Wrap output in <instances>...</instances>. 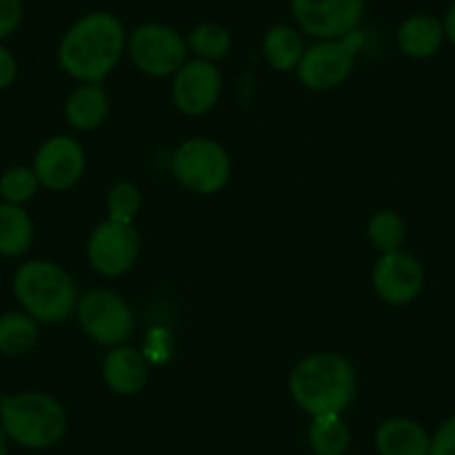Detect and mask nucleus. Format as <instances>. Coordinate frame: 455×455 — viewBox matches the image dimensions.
<instances>
[{
  "label": "nucleus",
  "instance_id": "obj_1",
  "mask_svg": "<svg viewBox=\"0 0 455 455\" xmlns=\"http://www.w3.org/2000/svg\"><path fill=\"white\" fill-rule=\"evenodd\" d=\"M125 28L108 12H92L65 32L59 45V65L81 83H103L125 52Z\"/></svg>",
  "mask_w": 455,
  "mask_h": 455
},
{
  "label": "nucleus",
  "instance_id": "obj_2",
  "mask_svg": "<svg viewBox=\"0 0 455 455\" xmlns=\"http://www.w3.org/2000/svg\"><path fill=\"white\" fill-rule=\"evenodd\" d=\"M288 388L297 406L313 418L341 413L355 397L357 375L347 357L337 353H315L292 366Z\"/></svg>",
  "mask_w": 455,
  "mask_h": 455
},
{
  "label": "nucleus",
  "instance_id": "obj_3",
  "mask_svg": "<svg viewBox=\"0 0 455 455\" xmlns=\"http://www.w3.org/2000/svg\"><path fill=\"white\" fill-rule=\"evenodd\" d=\"M0 424L23 449H50L68 433V413L56 397L41 391L0 395Z\"/></svg>",
  "mask_w": 455,
  "mask_h": 455
},
{
  "label": "nucleus",
  "instance_id": "obj_4",
  "mask_svg": "<svg viewBox=\"0 0 455 455\" xmlns=\"http://www.w3.org/2000/svg\"><path fill=\"white\" fill-rule=\"evenodd\" d=\"M14 295L38 323H60L76 313V283L54 261L32 259L20 266L14 275Z\"/></svg>",
  "mask_w": 455,
  "mask_h": 455
},
{
  "label": "nucleus",
  "instance_id": "obj_5",
  "mask_svg": "<svg viewBox=\"0 0 455 455\" xmlns=\"http://www.w3.org/2000/svg\"><path fill=\"white\" fill-rule=\"evenodd\" d=\"M172 174L183 188L196 195H214L223 190L233 174L230 156L217 141L195 137L174 150Z\"/></svg>",
  "mask_w": 455,
  "mask_h": 455
},
{
  "label": "nucleus",
  "instance_id": "obj_6",
  "mask_svg": "<svg viewBox=\"0 0 455 455\" xmlns=\"http://www.w3.org/2000/svg\"><path fill=\"white\" fill-rule=\"evenodd\" d=\"M76 317L85 335L103 347H121L134 331V313L114 291L94 288L78 297Z\"/></svg>",
  "mask_w": 455,
  "mask_h": 455
},
{
  "label": "nucleus",
  "instance_id": "obj_7",
  "mask_svg": "<svg viewBox=\"0 0 455 455\" xmlns=\"http://www.w3.org/2000/svg\"><path fill=\"white\" fill-rule=\"evenodd\" d=\"M128 52L139 72L155 78L174 76L188 59V43L177 29L161 23L141 25L128 38Z\"/></svg>",
  "mask_w": 455,
  "mask_h": 455
},
{
  "label": "nucleus",
  "instance_id": "obj_8",
  "mask_svg": "<svg viewBox=\"0 0 455 455\" xmlns=\"http://www.w3.org/2000/svg\"><path fill=\"white\" fill-rule=\"evenodd\" d=\"M141 239L132 223L108 221L99 223L92 230L87 242V259L92 268L103 277H121L128 273L139 259Z\"/></svg>",
  "mask_w": 455,
  "mask_h": 455
},
{
  "label": "nucleus",
  "instance_id": "obj_9",
  "mask_svg": "<svg viewBox=\"0 0 455 455\" xmlns=\"http://www.w3.org/2000/svg\"><path fill=\"white\" fill-rule=\"evenodd\" d=\"M291 12L306 34L337 41L355 32L364 16V0H291Z\"/></svg>",
  "mask_w": 455,
  "mask_h": 455
},
{
  "label": "nucleus",
  "instance_id": "obj_10",
  "mask_svg": "<svg viewBox=\"0 0 455 455\" xmlns=\"http://www.w3.org/2000/svg\"><path fill=\"white\" fill-rule=\"evenodd\" d=\"M353 63H355V45L348 41V36L322 41L304 52L297 65V76L308 90L326 92L351 76Z\"/></svg>",
  "mask_w": 455,
  "mask_h": 455
},
{
  "label": "nucleus",
  "instance_id": "obj_11",
  "mask_svg": "<svg viewBox=\"0 0 455 455\" xmlns=\"http://www.w3.org/2000/svg\"><path fill=\"white\" fill-rule=\"evenodd\" d=\"M424 266L406 251L382 252L373 268L375 292L391 306H406L418 299L424 291Z\"/></svg>",
  "mask_w": 455,
  "mask_h": 455
},
{
  "label": "nucleus",
  "instance_id": "obj_12",
  "mask_svg": "<svg viewBox=\"0 0 455 455\" xmlns=\"http://www.w3.org/2000/svg\"><path fill=\"white\" fill-rule=\"evenodd\" d=\"M85 165L87 159L81 143L72 137L59 134V137L47 139L38 148L32 168L43 188L63 192L81 181V177L85 174Z\"/></svg>",
  "mask_w": 455,
  "mask_h": 455
},
{
  "label": "nucleus",
  "instance_id": "obj_13",
  "mask_svg": "<svg viewBox=\"0 0 455 455\" xmlns=\"http://www.w3.org/2000/svg\"><path fill=\"white\" fill-rule=\"evenodd\" d=\"M221 94V72L210 60H186L174 74V105L188 116H201L217 105Z\"/></svg>",
  "mask_w": 455,
  "mask_h": 455
},
{
  "label": "nucleus",
  "instance_id": "obj_14",
  "mask_svg": "<svg viewBox=\"0 0 455 455\" xmlns=\"http://www.w3.org/2000/svg\"><path fill=\"white\" fill-rule=\"evenodd\" d=\"M148 362L143 353L132 347H114L103 360V379L119 395H137L148 384Z\"/></svg>",
  "mask_w": 455,
  "mask_h": 455
},
{
  "label": "nucleus",
  "instance_id": "obj_15",
  "mask_svg": "<svg viewBox=\"0 0 455 455\" xmlns=\"http://www.w3.org/2000/svg\"><path fill=\"white\" fill-rule=\"evenodd\" d=\"M444 25L433 14H413L397 28V45L402 54L413 60L435 56L444 45Z\"/></svg>",
  "mask_w": 455,
  "mask_h": 455
},
{
  "label": "nucleus",
  "instance_id": "obj_16",
  "mask_svg": "<svg viewBox=\"0 0 455 455\" xmlns=\"http://www.w3.org/2000/svg\"><path fill=\"white\" fill-rule=\"evenodd\" d=\"M379 455H428L431 435L419 422L409 418H391L375 433Z\"/></svg>",
  "mask_w": 455,
  "mask_h": 455
},
{
  "label": "nucleus",
  "instance_id": "obj_17",
  "mask_svg": "<svg viewBox=\"0 0 455 455\" xmlns=\"http://www.w3.org/2000/svg\"><path fill=\"white\" fill-rule=\"evenodd\" d=\"M109 114L108 92L100 83H83L65 100V116L72 128L81 132L100 128Z\"/></svg>",
  "mask_w": 455,
  "mask_h": 455
},
{
  "label": "nucleus",
  "instance_id": "obj_18",
  "mask_svg": "<svg viewBox=\"0 0 455 455\" xmlns=\"http://www.w3.org/2000/svg\"><path fill=\"white\" fill-rule=\"evenodd\" d=\"M34 221L23 205L0 204V255L20 257L32 248Z\"/></svg>",
  "mask_w": 455,
  "mask_h": 455
},
{
  "label": "nucleus",
  "instance_id": "obj_19",
  "mask_svg": "<svg viewBox=\"0 0 455 455\" xmlns=\"http://www.w3.org/2000/svg\"><path fill=\"white\" fill-rule=\"evenodd\" d=\"M38 341V322L25 310H10L0 315V353L20 357L32 351Z\"/></svg>",
  "mask_w": 455,
  "mask_h": 455
},
{
  "label": "nucleus",
  "instance_id": "obj_20",
  "mask_svg": "<svg viewBox=\"0 0 455 455\" xmlns=\"http://www.w3.org/2000/svg\"><path fill=\"white\" fill-rule=\"evenodd\" d=\"M304 38L299 32L288 25H275L264 36V56L268 65L277 72H291L297 69L301 56H304Z\"/></svg>",
  "mask_w": 455,
  "mask_h": 455
},
{
  "label": "nucleus",
  "instance_id": "obj_21",
  "mask_svg": "<svg viewBox=\"0 0 455 455\" xmlns=\"http://www.w3.org/2000/svg\"><path fill=\"white\" fill-rule=\"evenodd\" d=\"M310 449L317 455H344L351 446V428L341 413L315 415L308 428Z\"/></svg>",
  "mask_w": 455,
  "mask_h": 455
},
{
  "label": "nucleus",
  "instance_id": "obj_22",
  "mask_svg": "<svg viewBox=\"0 0 455 455\" xmlns=\"http://www.w3.org/2000/svg\"><path fill=\"white\" fill-rule=\"evenodd\" d=\"M188 50H192V54L201 60H221L223 56H228L230 47H233V38L223 25L219 23H201L188 36Z\"/></svg>",
  "mask_w": 455,
  "mask_h": 455
},
{
  "label": "nucleus",
  "instance_id": "obj_23",
  "mask_svg": "<svg viewBox=\"0 0 455 455\" xmlns=\"http://www.w3.org/2000/svg\"><path fill=\"white\" fill-rule=\"evenodd\" d=\"M371 243L382 252L402 251L406 239V221L395 210H378L366 228Z\"/></svg>",
  "mask_w": 455,
  "mask_h": 455
},
{
  "label": "nucleus",
  "instance_id": "obj_24",
  "mask_svg": "<svg viewBox=\"0 0 455 455\" xmlns=\"http://www.w3.org/2000/svg\"><path fill=\"white\" fill-rule=\"evenodd\" d=\"M38 188H41V181H38L34 168H28V165H14L0 177V196L5 204H29L36 196Z\"/></svg>",
  "mask_w": 455,
  "mask_h": 455
},
{
  "label": "nucleus",
  "instance_id": "obj_25",
  "mask_svg": "<svg viewBox=\"0 0 455 455\" xmlns=\"http://www.w3.org/2000/svg\"><path fill=\"white\" fill-rule=\"evenodd\" d=\"M141 210V190L132 181L114 183L108 192V219L121 223H134Z\"/></svg>",
  "mask_w": 455,
  "mask_h": 455
},
{
  "label": "nucleus",
  "instance_id": "obj_26",
  "mask_svg": "<svg viewBox=\"0 0 455 455\" xmlns=\"http://www.w3.org/2000/svg\"><path fill=\"white\" fill-rule=\"evenodd\" d=\"M23 0H0V41L16 32L23 23Z\"/></svg>",
  "mask_w": 455,
  "mask_h": 455
},
{
  "label": "nucleus",
  "instance_id": "obj_27",
  "mask_svg": "<svg viewBox=\"0 0 455 455\" xmlns=\"http://www.w3.org/2000/svg\"><path fill=\"white\" fill-rule=\"evenodd\" d=\"M428 455H455V415L446 418L433 433Z\"/></svg>",
  "mask_w": 455,
  "mask_h": 455
},
{
  "label": "nucleus",
  "instance_id": "obj_28",
  "mask_svg": "<svg viewBox=\"0 0 455 455\" xmlns=\"http://www.w3.org/2000/svg\"><path fill=\"white\" fill-rule=\"evenodd\" d=\"M16 76H19V63L14 54L5 45H0V90L14 85Z\"/></svg>",
  "mask_w": 455,
  "mask_h": 455
},
{
  "label": "nucleus",
  "instance_id": "obj_29",
  "mask_svg": "<svg viewBox=\"0 0 455 455\" xmlns=\"http://www.w3.org/2000/svg\"><path fill=\"white\" fill-rule=\"evenodd\" d=\"M442 25H444L446 41L455 47V0L449 5V10H446L444 19H442Z\"/></svg>",
  "mask_w": 455,
  "mask_h": 455
},
{
  "label": "nucleus",
  "instance_id": "obj_30",
  "mask_svg": "<svg viewBox=\"0 0 455 455\" xmlns=\"http://www.w3.org/2000/svg\"><path fill=\"white\" fill-rule=\"evenodd\" d=\"M10 435L5 433V428H3V424H0V455H7L10 453Z\"/></svg>",
  "mask_w": 455,
  "mask_h": 455
}]
</instances>
